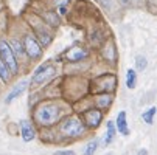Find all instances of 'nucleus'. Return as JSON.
<instances>
[{
	"mask_svg": "<svg viewBox=\"0 0 157 155\" xmlns=\"http://www.w3.org/2000/svg\"><path fill=\"white\" fill-rule=\"evenodd\" d=\"M58 118H59V109H58V105H53V104L42 105V107H39V110L36 112V120L40 124H44V126H48V124L56 123Z\"/></svg>",
	"mask_w": 157,
	"mask_h": 155,
	"instance_id": "obj_1",
	"label": "nucleus"
},
{
	"mask_svg": "<svg viewBox=\"0 0 157 155\" xmlns=\"http://www.w3.org/2000/svg\"><path fill=\"white\" fill-rule=\"evenodd\" d=\"M61 134L65 135V137H70V138L79 137V135L84 134V126L78 118L69 116V118H65L61 124Z\"/></svg>",
	"mask_w": 157,
	"mask_h": 155,
	"instance_id": "obj_2",
	"label": "nucleus"
},
{
	"mask_svg": "<svg viewBox=\"0 0 157 155\" xmlns=\"http://www.w3.org/2000/svg\"><path fill=\"white\" fill-rule=\"evenodd\" d=\"M0 59L3 61V64L8 67V70L11 72V75H16L17 73V61H16V54L11 48V45L6 42V40H0Z\"/></svg>",
	"mask_w": 157,
	"mask_h": 155,
	"instance_id": "obj_3",
	"label": "nucleus"
},
{
	"mask_svg": "<svg viewBox=\"0 0 157 155\" xmlns=\"http://www.w3.org/2000/svg\"><path fill=\"white\" fill-rule=\"evenodd\" d=\"M56 75V70H55V65L52 64H44L36 70L34 76H33V82L36 84H44L47 82L48 79H52L53 76Z\"/></svg>",
	"mask_w": 157,
	"mask_h": 155,
	"instance_id": "obj_4",
	"label": "nucleus"
},
{
	"mask_svg": "<svg viewBox=\"0 0 157 155\" xmlns=\"http://www.w3.org/2000/svg\"><path fill=\"white\" fill-rule=\"evenodd\" d=\"M24 51L31 59H39L42 56V47L33 36H27L24 39Z\"/></svg>",
	"mask_w": 157,
	"mask_h": 155,
	"instance_id": "obj_5",
	"label": "nucleus"
},
{
	"mask_svg": "<svg viewBox=\"0 0 157 155\" xmlns=\"http://www.w3.org/2000/svg\"><path fill=\"white\" fill-rule=\"evenodd\" d=\"M101 120H103V113L100 112L98 109L87 110V112L84 113V121H86V124H87L89 127H92V129L98 127L100 123H101Z\"/></svg>",
	"mask_w": 157,
	"mask_h": 155,
	"instance_id": "obj_6",
	"label": "nucleus"
},
{
	"mask_svg": "<svg viewBox=\"0 0 157 155\" xmlns=\"http://www.w3.org/2000/svg\"><path fill=\"white\" fill-rule=\"evenodd\" d=\"M89 56V51L82 47H72L69 51L65 53V59L70 61V62H78V61H82Z\"/></svg>",
	"mask_w": 157,
	"mask_h": 155,
	"instance_id": "obj_7",
	"label": "nucleus"
},
{
	"mask_svg": "<svg viewBox=\"0 0 157 155\" xmlns=\"http://www.w3.org/2000/svg\"><path fill=\"white\" fill-rule=\"evenodd\" d=\"M27 87H28V82L27 81H22V82H19L13 90H11V93L6 96V102H11L13 99H16L17 96H20L22 93H24L25 90H27Z\"/></svg>",
	"mask_w": 157,
	"mask_h": 155,
	"instance_id": "obj_8",
	"label": "nucleus"
},
{
	"mask_svg": "<svg viewBox=\"0 0 157 155\" xmlns=\"http://www.w3.org/2000/svg\"><path fill=\"white\" fill-rule=\"evenodd\" d=\"M117 130L121 135H129V127H128V121H126V112H120L117 116Z\"/></svg>",
	"mask_w": 157,
	"mask_h": 155,
	"instance_id": "obj_9",
	"label": "nucleus"
},
{
	"mask_svg": "<svg viewBox=\"0 0 157 155\" xmlns=\"http://www.w3.org/2000/svg\"><path fill=\"white\" fill-rule=\"evenodd\" d=\"M20 126H22V137H24V141H31V140H34V129H33V126L28 123V121H22L20 123Z\"/></svg>",
	"mask_w": 157,
	"mask_h": 155,
	"instance_id": "obj_10",
	"label": "nucleus"
},
{
	"mask_svg": "<svg viewBox=\"0 0 157 155\" xmlns=\"http://www.w3.org/2000/svg\"><path fill=\"white\" fill-rule=\"evenodd\" d=\"M34 33H36L39 42L42 43L44 47H47V45H50V43H52V34H50L47 30H44V28H36Z\"/></svg>",
	"mask_w": 157,
	"mask_h": 155,
	"instance_id": "obj_11",
	"label": "nucleus"
},
{
	"mask_svg": "<svg viewBox=\"0 0 157 155\" xmlns=\"http://www.w3.org/2000/svg\"><path fill=\"white\" fill-rule=\"evenodd\" d=\"M136 84H137V75L132 68H129L126 73V85H128V88H134Z\"/></svg>",
	"mask_w": 157,
	"mask_h": 155,
	"instance_id": "obj_12",
	"label": "nucleus"
},
{
	"mask_svg": "<svg viewBox=\"0 0 157 155\" xmlns=\"http://www.w3.org/2000/svg\"><path fill=\"white\" fill-rule=\"evenodd\" d=\"M114 137H115V124L109 121L107 123V132H106V144H110L112 141H114Z\"/></svg>",
	"mask_w": 157,
	"mask_h": 155,
	"instance_id": "obj_13",
	"label": "nucleus"
},
{
	"mask_svg": "<svg viewBox=\"0 0 157 155\" xmlns=\"http://www.w3.org/2000/svg\"><path fill=\"white\" fill-rule=\"evenodd\" d=\"M10 75H11V72L8 70V67L3 64V61L0 59V79H2L3 82H8L10 81Z\"/></svg>",
	"mask_w": 157,
	"mask_h": 155,
	"instance_id": "obj_14",
	"label": "nucleus"
},
{
	"mask_svg": "<svg viewBox=\"0 0 157 155\" xmlns=\"http://www.w3.org/2000/svg\"><path fill=\"white\" fill-rule=\"evenodd\" d=\"M155 112H157V109L155 107H151V109H148L146 112L142 115V118H143V121L146 123V124H152V121H154V115H155Z\"/></svg>",
	"mask_w": 157,
	"mask_h": 155,
	"instance_id": "obj_15",
	"label": "nucleus"
},
{
	"mask_svg": "<svg viewBox=\"0 0 157 155\" xmlns=\"http://www.w3.org/2000/svg\"><path fill=\"white\" fill-rule=\"evenodd\" d=\"M146 57L145 56H137L136 57V68L139 70V72H143L145 68H146Z\"/></svg>",
	"mask_w": 157,
	"mask_h": 155,
	"instance_id": "obj_16",
	"label": "nucleus"
},
{
	"mask_svg": "<svg viewBox=\"0 0 157 155\" xmlns=\"http://www.w3.org/2000/svg\"><path fill=\"white\" fill-rule=\"evenodd\" d=\"M44 17H45V20L48 22L50 25H53V27L59 25V19L56 17V14H55V13H45V14H44Z\"/></svg>",
	"mask_w": 157,
	"mask_h": 155,
	"instance_id": "obj_17",
	"label": "nucleus"
},
{
	"mask_svg": "<svg viewBox=\"0 0 157 155\" xmlns=\"http://www.w3.org/2000/svg\"><path fill=\"white\" fill-rule=\"evenodd\" d=\"M97 147H98V141L97 140H94V141H90L87 146H86V150H84V155H92L95 150H97Z\"/></svg>",
	"mask_w": 157,
	"mask_h": 155,
	"instance_id": "obj_18",
	"label": "nucleus"
},
{
	"mask_svg": "<svg viewBox=\"0 0 157 155\" xmlns=\"http://www.w3.org/2000/svg\"><path fill=\"white\" fill-rule=\"evenodd\" d=\"M110 101H112V98L109 95H104V96H100L98 98L97 104H98V107H109L110 105Z\"/></svg>",
	"mask_w": 157,
	"mask_h": 155,
	"instance_id": "obj_19",
	"label": "nucleus"
},
{
	"mask_svg": "<svg viewBox=\"0 0 157 155\" xmlns=\"http://www.w3.org/2000/svg\"><path fill=\"white\" fill-rule=\"evenodd\" d=\"M11 48H13L14 54H22V53H24V48H22V45H20L17 40H13L11 42Z\"/></svg>",
	"mask_w": 157,
	"mask_h": 155,
	"instance_id": "obj_20",
	"label": "nucleus"
},
{
	"mask_svg": "<svg viewBox=\"0 0 157 155\" xmlns=\"http://www.w3.org/2000/svg\"><path fill=\"white\" fill-rule=\"evenodd\" d=\"M55 155H76L73 150H59V152H55Z\"/></svg>",
	"mask_w": 157,
	"mask_h": 155,
	"instance_id": "obj_21",
	"label": "nucleus"
},
{
	"mask_svg": "<svg viewBox=\"0 0 157 155\" xmlns=\"http://www.w3.org/2000/svg\"><path fill=\"white\" fill-rule=\"evenodd\" d=\"M100 2L104 8H110V0H100Z\"/></svg>",
	"mask_w": 157,
	"mask_h": 155,
	"instance_id": "obj_22",
	"label": "nucleus"
},
{
	"mask_svg": "<svg viewBox=\"0 0 157 155\" xmlns=\"http://www.w3.org/2000/svg\"><path fill=\"white\" fill-rule=\"evenodd\" d=\"M118 2H120L121 5H124V6H128V5L131 3V0H118Z\"/></svg>",
	"mask_w": 157,
	"mask_h": 155,
	"instance_id": "obj_23",
	"label": "nucleus"
},
{
	"mask_svg": "<svg viewBox=\"0 0 157 155\" xmlns=\"http://www.w3.org/2000/svg\"><path fill=\"white\" fill-rule=\"evenodd\" d=\"M137 155H148V150H146V149H140Z\"/></svg>",
	"mask_w": 157,
	"mask_h": 155,
	"instance_id": "obj_24",
	"label": "nucleus"
}]
</instances>
